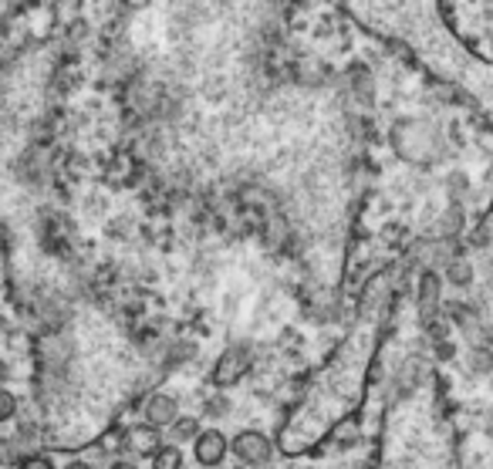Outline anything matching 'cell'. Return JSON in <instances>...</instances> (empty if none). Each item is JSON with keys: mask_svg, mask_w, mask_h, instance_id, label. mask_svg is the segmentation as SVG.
Returning a JSON list of instances; mask_svg holds the SVG:
<instances>
[{"mask_svg": "<svg viewBox=\"0 0 493 469\" xmlns=\"http://www.w3.org/2000/svg\"><path fill=\"white\" fill-rule=\"evenodd\" d=\"M362 28L392 38L443 82L456 84L493 125V61L470 51L439 17V4H348Z\"/></svg>", "mask_w": 493, "mask_h": 469, "instance_id": "1", "label": "cell"}, {"mask_svg": "<svg viewBox=\"0 0 493 469\" xmlns=\"http://www.w3.org/2000/svg\"><path fill=\"white\" fill-rule=\"evenodd\" d=\"M389 301H392V288H385V280H375L365 294V314L355 321L339 358L324 368V375L308 392V399L301 402V409L291 415L287 429L277 436L281 453L297 456L314 449L328 436V429L339 426L341 419L358 405L368 365H372V355L379 348L382 324L389 314Z\"/></svg>", "mask_w": 493, "mask_h": 469, "instance_id": "2", "label": "cell"}, {"mask_svg": "<svg viewBox=\"0 0 493 469\" xmlns=\"http://www.w3.org/2000/svg\"><path fill=\"white\" fill-rule=\"evenodd\" d=\"M389 142L406 163H416V166H429L439 159V136L426 122H399Z\"/></svg>", "mask_w": 493, "mask_h": 469, "instance_id": "3", "label": "cell"}, {"mask_svg": "<svg viewBox=\"0 0 493 469\" xmlns=\"http://www.w3.org/2000/svg\"><path fill=\"white\" fill-rule=\"evenodd\" d=\"M230 453L237 456L240 463H247V466H264L274 456V442L268 436H260V432H240L230 442Z\"/></svg>", "mask_w": 493, "mask_h": 469, "instance_id": "4", "label": "cell"}, {"mask_svg": "<svg viewBox=\"0 0 493 469\" xmlns=\"http://www.w3.org/2000/svg\"><path fill=\"white\" fill-rule=\"evenodd\" d=\"M226 436L220 429H199V436L193 439V459L199 466H220L226 459Z\"/></svg>", "mask_w": 493, "mask_h": 469, "instance_id": "5", "label": "cell"}, {"mask_svg": "<svg viewBox=\"0 0 493 469\" xmlns=\"http://www.w3.org/2000/svg\"><path fill=\"white\" fill-rule=\"evenodd\" d=\"M247 368H251V351H247L243 345H233V348H226V355L216 361L213 378H216L220 385H233Z\"/></svg>", "mask_w": 493, "mask_h": 469, "instance_id": "6", "label": "cell"}, {"mask_svg": "<svg viewBox=\"0 0 493 469\" xmlns=\"http://www.w3.org/2000/svg\"><path fill=\"white\" fill-rule=\"evenodd\" d=\"M176 412H180V405H176L172 395H153V399L145 402V426L149 429L172 426V422H176Z\"/></svg>", "mask_w": 493, "mask_h": 469, "instance_id": "7", "label": "cell"}, {"mask_svg": "<svg viewBox=\"0 0 493 469\" xmlns=\"http://www.w3.org/2000/svg\"><path fill=\"white\" fill-rule=\"evenodd\" d=\"M439 301H443V288H439V277L436 274H423L419 288H416V304H419V314L423 321H429L436 314Z\"/></svg>", "mask_w": 493, "mask_h": 469, "instance_id": "8", "label": "cell"}, {"mask_svg": "<svg viewBox=\"0 0 493 469\" xmlns=\"http://www.w3.org/2000/svg\"><path fill=\"white\" fill-rule=\"evenodd\" d=\"M460 365H463V372L470 375V378H487V375H493V348L490 345H473L463 355Z\"/></svg>", "mask_w": 493, "mask_h": 469, "instance_id": "9", "label": "cell"}, {"mask_svg": "<svg viewBox=\"0 0 493 469\" xmlns=\"http://www.w3.org/2000/svg\"><path fill=\"white\" fill-rule=\"evenodd\" d=\"M126 446L132 449V453H155L159 449V432L155 429H149V426H136L132 432L126 436Z\"/></svg>", "mask_w": 493, "mask_h": 469, "instance_id": "10", "label": "cell"}, {"mask_svg": "<svg viewBox=\"0 0 493 469\" xmlns=\"http://www.w3.org/2000/svg\"><path fill=\"white\" fill-rule=\"evenodd\" d=\"M443 277H446L450 288H470V284H473V263L466 261V257H453V261L446 263Z\"/></svg>", "mask_w": 493, "mask_h": 469, "instance_id": "11", "label": "cell"}, {"mask_svg": "<svg viewBox=\"0 0 493 469\" xmlns=\"http://www.w3.org/2000/svg\"><path fill=\"white\" fill-rule=\"evenodd\" d=\"M183 466V453L176 446H159L153 456V469H180Z\"/></svg>", "mask_w": 493, "mask_h": 469, "instance_id": "12", "label": "cell"}, {"mask_svg": "<svg viewBox=\"0 0 493 469\" xmlns=\"http://www.w3.org/2000/svg\"><path fill=\"white\" fill-rule=\"evenodd\" d=\"M433 358L439 361V365H450V361H456V341H450V338H443V334H433Z\"/></svg>", "mask_w": 493, "mask_h": 469, "instance_id": "13", "label": "cell"}, {"mask_svg": "<svg viewBox=\"0 0 493 469\" xmlns=\"http://www.w3.org/2000/svg\"><path fill=\"white\" fill-rule=\"evenodd\" d=\"M14 415H17V395L7 392V388H0V422H7Z\"/></svg>", "mask_w": 493, "mask_h": 469, "instance_id": "14", "label": "cell"}, {"mask_svg": "<svg viewBox=\"0 0 493 469\" xmlns=\"http://www.w3.org/2000/svg\"><path fill=\"white\" fill-rule=\"evenodd\" d=\"M172 426H176V439H197L199 436V422L189 419V415H186V419H176Z\"/></svg>", "mask_w": 493, "mask_h": 469, "instance_id": "15", "label": "cell"}, {"mask_svg": "<svg viewBox=\"0 0 493 469\" xmlns=\"http://www.w3.org/2000/svg\"><path fill=\"white\" fill-rule=\"evenodd\" d=\"M21 459H24V456L17 453V446H14V442H11V439H4V442H0V466H17Z\"/></svg>", "mask_w": 493, "mask_h": 469, "instance_id": "16", "label": "cell"}, {"mask_svg": "<svg viewBox=\"0 0 493 469\" xmlns=\"http://www.w3.org/2000/svg\"><path fill=\"white\" fill-rule=\"evenodd\" d=\"M17 469H55V466H51L48 456H24V459L17 463Z\"/></svg>", "mask_w": 493, "mask_h": 469, "instance_id": "17", "label": "cell"}, {"mask_svg": "<svg viewBox=\"0 0 493 469\" xmlns=\"http://www.w3.org/2000/svg\"><path fill=\"white\" fill-rule=\"evenodd\" d=\"M17 7H11V4H0V28L7 24V14H14Z\"/></svg>", "mask_w": 493, "mask_h": 469, "instance_id": "18", "label": "cell"}, {"mask_svg": "<svg viewBox=\"0 0 493 469\" xmlns=\"http://www.w3.org/2000/svg\"><path fill=\"white\" fill-rule=\"evenodd\" d=\"M109 469H139L136 463H128V459H119V463H112Z\"/></svg>", "mask_w": 493, "mask_h": 469, "instance_id": "19", "label": "cell"}, {"mask_svg": "<svg viewBox=\"0 0 493 469\" xmlns=\"http://www.w3.org/2000/svg\"><path fill=\"white\" fill-rule=\"evenodd\" d=\"M65 469H92V466H88V463H82V459H71V463Z\"/></svg>", "mask_w": 493, "mask_h": 469, "instance_id": "20", "label": "cell"}, {"mask_svg": "<svg viewBox=\"0 0 493 469\" xmlns=\"http://www.w3.org/2000/svg\"><path fill=\"white\" fill-rule=\"evenodd\" d=\"M487 226H490V230H493V213H490V220H487Z\"/></svg>", "mask_w": 493, "mask_h": 469, "instance_id": "21", "label": "cell"}]
</instances>
